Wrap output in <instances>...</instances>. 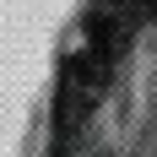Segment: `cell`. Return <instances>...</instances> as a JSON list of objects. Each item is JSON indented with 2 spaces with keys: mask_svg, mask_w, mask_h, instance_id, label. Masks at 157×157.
<instances>
[{
  "mask_svg": "<svg viewBox=\"0 0 157 157\" xmlns=\"http://www.w3.org/2000/svg\"><path fill=\"white\" fill-rule=\"evenodd\" d=\"M114 76V60H103L98 49H76L60 65V87H54V157H65L81 141V130L92 119V109L103 103Z\"/></svg>",
  "mask_w": 157,
  "mask_h": 157,
  "instance_id": "6da1fadb",
  "label": "cell"
}]
</instances>
